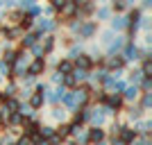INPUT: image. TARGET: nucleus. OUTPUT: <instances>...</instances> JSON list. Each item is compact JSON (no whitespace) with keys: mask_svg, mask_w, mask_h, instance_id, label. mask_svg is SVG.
<instances>
[{"mask_svg":"<svg viewBox=\"0 0 152 145\" xmlns=\"http://www.w3.org/2000/svg\"><path fill=\"white\" fill-rule=\"evenodd\" d=\"M41 68H43V61L39 59V61L32 63V68H30V75H37V73H41Z\"/></svg>","mask_w":152,"mask_h":145,"instance_id":"nucleus-1","label":"nucleus"},{"mask_svg":"<svg viewBox=\"0 0 152 145\" xmlns=\"http://www.w3.org/2000/svg\"><path fill=\"white\" fill-rule=\"evenodd\" d=\"M118 132L123 134V141H132V138H134V132H132V129H125V127H121Z\"/></svg>","mask_w":152,"mask_h":145,"instance_id":"nucleus-2","label":"nucleus"},{"mask_svg":"<svg viewBox=\"0 0 152 145\" xmlns=\"http://www.w3.org/2000/svg\"><path fill=\"white\" fill-rule=\"evenodd\" d=\"M70 68H73V66H70V61H61V63H59V73H64V75H68Z\"/></svg>","mask_w":152,"mask_h":145,"instance_id":"nucleus-3","label":"nucleus"},{"mask_svg":"<svg viewBox=\"0 0 152 145\" xmlns=\"http://www.w3.org/2000/svg\"><path fill=\"white\" fill-rule=\"evenodd\" d=\"M77 66H82V68H89V66H91V59H89V57H80V59H77Z\"/></svg>","mask_w":152,"mask_h":145,"instance_id":"nucleus-4","label":"nucleus"},{"mask_svg":"<svg viewBox=\"0 0 152 145\" xmlns=\"http://www.w3.org/2000/svg\"><path fill=\"white\" fill-rule=\"evenodd\" d=\"M41 104H43V98H41V95H34V98H32V107H41Z\"/></svg>","mask_w":152,"mask_h":145,"instance_id":"nucleus-5","label":"nucleus"},{"mask_svg":"<svg viewBox=\"0 0 152 145\" xmlns=\"http://www.w3.org/2000/svg\"><path fill=\"white\" fill-rule=\"evenodd\" d=\"M102 138V129H93L91 132V141H100Z\"/></svg>","mask_w":152,"mask_h":145,"instance_id":"nucleus-6","label":"nucleus"},{"mask_svg":"<svg viewBox=\"0 0 152 145\" xmlns=\"http://www.w3.org/2000/svg\"><path fill=\"white\" fill-rule=\"evenodd\" d=\"M37 129H39L37 122H30V125H27V134H37Z\"/></svg>","mask_w":152,"mask_h":145,"instance_id":"nucleus-7","label":"nucleus"},{"mask_svg":"<svg viewBox=\"0 0 152 145\" xmlns=\"http://www.w3.org/2000/svg\"><path fill=\"white\" fill-rule=\"evenodd\" d=\"M111 66H114V68H121V66H123V59H121V57L111 59Z\"/></svg>","mask_w":152,"mask_h":145,"instance_id":"nucleus-8","label":"nucleus"},{"mask_svg":"<svg viewBox=\"0 0 152 145\" xmlns=\"http://www.w3.org/2000/svg\"><path fill=\"white\" fill-rule=\"evenodd\" d=\"M109 104L111 107H121V98H109Z\"/></svg>","mask_w":152,"mask_h":145,"instance_id":"nucleus-9","label":"nucleus"},{"mask_svg":"<svg viewBox=\"0 0 152 145\" xmlns=\"http://www.w3.org/2000/svg\"><path fill=\"white\" fill-rule=\"evenodd\" d=\"M7 109H12V111H16V109H18V104H16L14 100H7Z\"/></svg>","mask_w":152,"mask_h":145,"instance_id":"nucleus-10","label":"nucleus"},{"mask_svg":"<svg viewBox=\"0 0 152 145\" xmlns=\"http://www.w3.org/2000/svg\"><path fill=\"white\" fill-rule=\"evenodd\" d=\"M34 39H37L34 34H27V36H25V45H32V43H34Z\"/></svg>","mask_w":152,"mask_h":145,"instance_id":"nucleus-11","label":"nucleus"},{"mask_svg":"<svg viewBox=\"0 0 152 145\" xmlns=\"http://www.w3.org/2000/svg\"><path fill=\"white\" fill-rule=\"evenodd\" d=\"M41 134H43V136H52V129H50V127H43V129H41Z\"/></svg>","mask_w":152,"mask_h":145,"instance_id":"nucleus-12","label":"nucleus"},{"mask_svg":"<svg viewBox=\"0 0 152 145\" xmlns=\"http://www.w3.org/2000/svg\"><path fill=\"white\" fill-rule=\"evenodd\" d=\"M91 32H93V25H86V27H84V30H82V34H86V36H89Z\"/></svg>","mask_w":152,"mask_h":145,"instance_id":"nucleus-13","label":"nucleus"},{"mask_svg":"<svg viewBox=\"0 0 152 145\" xmlns=\"http://www.w3.org/2000/svg\"><path fill=\"white\" fill-rule=\"evenodd\" d=\"M134 55H136V48H132V45H129V48H127V57H134Z\"/></svg>","mask_w":152,"mask_h":145,"instance_id":"nucleus-14","label":"nucleus"},{"mask_svg":"<svg viewBox=\"0 0 152 145\" xmlns=\"http://www.w3.org/2000/svg\"><path fill=\"white\" fill-rule=\"evenodd\" d=\"M136 95V88H127V98H134Z\"/></svg>","mask_w":152,"mask_h":145,"instance_id":"nucleus-15","label":"nucleus"},{"mask_svg":"<svg viewBox=\"0 0 152 145\" xmlns=\"http://www.w3.org/2000/svg\"><path fill=\"white\" fill-rule=\"evenodd\" d=\"M18 145H30V138H20V143Z\"/></svg>","mask_w":152,"mask_h":145,"instance_id":"nucleus-16","label":"nucleus"},{"mask_svg":"<svg viewBox=\"0 0 152 145\" xmlns=\"http://www.w3.org/2000/svg\"><path fill=\"white\" fill-rule=\"evenodd\" d=\"M141 145H150V141H148V138H145V141H143V143H141Z\"/></svg>","mask_w":152,"mask_h":145,"instance_id":"nucleus-17","label":"nucleus"}]
</instances>
